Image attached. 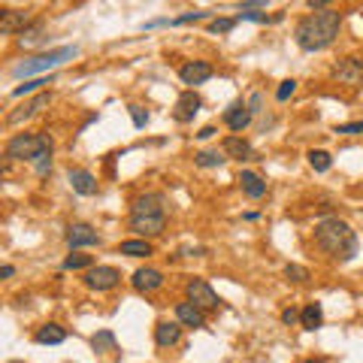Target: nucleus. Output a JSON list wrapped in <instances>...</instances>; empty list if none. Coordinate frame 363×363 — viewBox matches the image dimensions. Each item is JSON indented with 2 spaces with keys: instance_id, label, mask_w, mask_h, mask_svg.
I'll list each match as a JSON object with an SVG mask.
<instances>
[{
  "instance_id": "f257e3e1",
  "label": "nucleus",
  "mask_w": 363,
  "mask_h": 363,
  "mask_svg": "<svg viewBox=\"0 0 363 363\" xmlns=\"http://www.w3.org/2000/svg\"><path fill=\"white\" fill-rule=\"evenodd\" d=\"M339 24H342V15L327 10V12H315V15H306V19L296 21V46L303 52H321L339 37Z\"/></svg>"
},
{
  "instance_id": "f03ea898",
  "label": "nucleus",
  "mask_w": 363,
  "mask_h": 363,
  "mask_svg": "<svg viewBox=\"0 0 363 363\" xmlns=\"http://www.w3.org/2000/svg\"><path fill=\"white\" fill-rule=\"evenodd\" d=\"M315 242L327 254L339 260H351L357 254V233L351 230V224H345L342 218H324L315 224Z\"/></svg>"
},
{
  "instance_id": "7ed1b4c3",
  "label": "nucleus",
  "mask_w": 363,
  "mask_h": 363,
  "mask_svg": "<svg viewBox=\"0 0 363 363\" xmlns=\"http://www.w3.org/2000/svg\"><path fill=\"white\" fill-rule=\"evenodd\" d=\"M76 55H79L76 46H61V48H52V52H46V55H37V57H28V61H21L12 73H15L19 79H28V76H37V73H46V70L57 67L61 61H67V57H76Z\"/></svg>"
},
{
  "instance_id": "20e7f679",
  "label": "nucleus",
  "mask_w": 363,
  "mask_h": 363,
  "mask_svg": "<svg viewBox=\"0 0 363 363\" xmlns=\"http://www.w3.org/2000/svg\"><path fill=\"white\" fill-rule=\"evenodd\" d=\"M52 143L46 134H15L10 143H6V158L10 161H30L34 163V158L43 148Z\"/></svg>"
},
{
  "instance_id": "39448f33",
  "label": "nucleus",
  "mask_w": 363,
  "mask_h": 363,
  "mask_svg": "<svg viewBox=\"0 0 363 363\" xmlns=\"http://www.w3.org/2000/svg\"><path fill=\"white\" fill-rule=\"evenodd\" d=\"M188 303H194L197 309H218V294L212 291V285L209 282H203V278H191V282H188Z\"/></svg>"
},
{
  "instance_id": "423d86ee",
  "label": "nucleus",
  "mask_w": 363,
  "mask_h": 363,
  "mask_svg": "<svg viewBox=\"0 0 363 363\" xmlns=\"http://www.w3.org/2000/svg\"><path fill=\"white\" fill-rule=\"evenodd\" d=\"M118 282H121V272L115 267H91L85 276V285L91 291H112Z\"/></svg>"
},
{
  "instance_id": "0eeeda50",
  "label": "nucleus",
  "mask_w": 363,
  "mask_h": 363,
  "mask_svg": "<svg viewBox=\"0 0 363 363\" xmlns=\"http://www.w3.org/2000/svg\"><path fill=\"white\" fill-rule=\"evenodd\" d=\"M167 227V215H130V230L139 233V239L161 236Z\"/></svg>"
},
{
  "instance_id": "6e6552de",
  "label": "nucleus",
  "mask_w": 363,
  "mask_h": 363,
  "mask_svg": "<svg viewBox=\"0 0 363 363\" xmlns=\"http://www.w3.org/2000/svg\"><path fill=\"white\" fill-rule=\"evenodd\" d=\"M30 12H21V10H3L0 12V34L12 37V34H24L30 28Z\"/></svg>"
},
{
  "instance_id": "1a4fd4ad",
  "label": "nucleus",
  "mask_w": 363,
  "mask_h": 363,
  "mask_svg": "<svg viewBox=\"0 0 363 363\" xmlns=\"http://www.w3.org/2000/svg\"><path fill=\"white\" fill-rule=\"evenodd\" d=\"M333 79H339L342 85H360L363 82V61L360 57H345L333 67Z\"/></svg>"
},
{
  "instance_id": "9d476101",
  "label": "nucleus",
  "mask_w": 363,
  "mask_h": 363,
  "mask_svg": "<svg viewBox=\"0 0 363 363\" xmlns=\"http://www.w3.org/2000/svg\"><path fill=\"white\" fill-rule=\"evenodd\" d=\"M224 121H227V127L233 130V134H242V130L251 125V109H249V103L233 100V103L227 106V112H224Z\"/></svg>"
},
{
  "instance_id": "9b49d317",
  "label": "nucleus",
  "mask_w": 363,
  "mask_h": 363,
  "mask_svg": "<svg viewBox=\"0 0 363 363\" xmlns=\"http://www.w3.org/2000/svg\"><path fill=\"white\" fill-rule=\"evenodd\" d=\"M200 97L194 94V91H185V94H179L176 100V112H172V118L179 121V125H188V121H194V115L200 112Z\"/></svg>"
},
{
  "instance_id": "f8f14e48",
  "label": "nucleus",
  "mask_w": 363,
  "mask_h": 363,
  "mask_svg": "<svg viewBox=\"0 0 363 363\" xmlns=\"http://www.w3.org/2000/svg\"><path fill=\"white\" fill-rule=\"evenodd\" d=\"M163 194H143L134 200L130 215H167V206H163Z\"/></svg>"
},
{
  "instance_id": "ddd939ff",
  "label": "nucleus",
  "mask_w": 363,
  "mask_h": 363,
  "mask_svg": "<svg viewBox=\"0 0 363 363\" xmlns=\"http://www.w3.org/2000/svg\"><path fill=\"white\" fill-rule=\"evenodd\" d=\"M100 236L91 224H70L67 227V245L70 249H85V245H97Z\"/></svg>"
},
{
  "instance_id": "4468645a",
  "label": "nucleus",
  "mask_w": 363,
  "mask_h": 363,
  "mask_svg": "<svg viewBox=\"0 0 363 363\" xmlns=\"http://www.w3.org/2000/svg\"><path fill=\"white\" fill-rule=\"evenodd\" d=\"M161 285H163V272L161 269L143 267V269L134 272V287H136L139 294H152V291H158Z\"/></svg>"
},
{
  "instance_id": "2eb2a0df",
  "label": "nucleus",
  "mask_w": 363,
  "mask_h": 363,
  "mask_svg": "<svg viewBox=\"0 0 363 363\" xmlns=\"http://www.w3.org/2000/svg\"><path fill=\"white\" fill-rule=\"evenodd\" d=\"M179 79L185 82V85H203L206 79H212V67L206 61H191L179 70Z\"/></svg>"
},
{
  "instance_id": "dca6fc26",
  "label": "nucleus",
  "mask_w": 363,
  "mask_h": 363,
  "mask_svg": "<svg viewBox=\"0 0 363 363\" xmlns=\"http://www.w3.org/2000/svg\"><path fill=\"white\" fill-rule=\"evenodd\" d=\"M48 103H52V94H48V91H43V94H37L30 103H24L21 112H10V115H6V121H10V125H21L24 118H30V115H37L39 109H46Z\"/></svg>"
},
{
  "instance_id": "f3484780",
  "label": "nucleus",
  "mask_w": 363,
  "mask_h": 363,
  "mask_svg": "<svg viewBox=\"0 0 363 363\" xmlns=\"http://www.w3.org/2000/svg\"><path fill=\"white\" fill-rule=\"evenodd\" d=\"M70 185L79 197H94L97 194V179L88 170H70Z\"/></svg>"
},
{
  "instance_id": "a211bd4d",
  "label": "nucleus",
  "mask_w": 363,
  "mask_h": 363,
  "mask_svg": "<svg viewBox=\"0 0 363 363\" xmlns=\"http://www.w3.org/2000/svg\"><path fill=\"white\" fill-rule=\"evenodd\" d=\"M176 318H179V324H185V327H206L203 309H197L194 303H179V306H176Z\"/></svg>"
},
{
  "instance_id": "6ab92c4d",
  "label": "nucleus",
  "mask_w": 363,
  "mask_h": 363,
  "mask_svg": "<svg viewBox=\"0 0 363 363\" xmlns=\"http://www.w3.org/2000/svg\"><path fill=\"white\" fill-rule=\"evenodd\" d=\"M239 182H242V191L251 197V200H260L263 194H267V182H263L258 172L251 170H242V176H239Z\"/></svg>"
},
{
  "instance_id": "aec40b11",
  "label": "nucleus",
  "mask_w": 363,
  "mask_h": 363,
  "mask_svg": "<svg viewBox=\"0 0 363 363\" xmlns=\"http://www.w3.org/2000/svg\"><path fill=\"white\" fill-rule=\"evenodd\" d=\"M224 154L227 158H236V161H249V158H254V148L245 143L242 136H227L224 139Z\"/></svg>"
},
{
  "instance_id": "412c9836",
  "label": "nucleus",
  "mask_w": 363,
  "mask_h": 363,
  "mask_svg": "<svg viewBox=\"0 0 363 363\" xmlns=\"http://www.w3.org/2000/svg\"><path fill=\"white\" fill-rule=\"evenodd\" d=\"M154 342L161 345V348H170V345H179L182 342V327L179 324H158L154 327Z\"/></svg>"
},
{
  "instance_id": "4be33fe9",
  "label": "nucleus",
  "mask_w": 363,
  "mask_h": 363,
  "mask_svg": "<svg viewBox=\"0 0 363 363\" xmlns=\"http://www.w3.org/2000/svg\"><path fill=\"white\" fill-rule=\"evenodd\" d=\"M34 339H37L39 345H61L64 339H67V330L57 327V324H43V327L37 330Z\"/></svg>"
},
{
  "instance_id": "5701e85b",
  "label": "nucleus",
  "mask_w": 363,
  "mask_h": 363,
  "mask_svg": "<svg viewBox=\"0 0 363 363\" xmlns=\"http://www.w3.org/2000/svg\"><path fill=\"white\" fill-rule=\"evenodd\" d=\"M121 254H127V258H148L152 254V242L148 239H127V242H121Z\"/></svg>"
},
{
  "instance_id": "b1692460",
  "label": "nucleus",
  "mask_w": 363,
  "mask_h": 363,
  "mask_svg": "<svg viewBox=\"0 0 363 363\" xmlns=\"http://www.w3.org/2000/svg\"><path fill=\"white\" fill-rule=\"evenodd\" d=\"M300 321H303V327H306V330H318V327H321V321H324V312H321L318 303H309V306L303 309Z\"/></svg>"
},
{
  "instance_id": "393cba45",
  "label": "nucleus",
  "mask_w": 363,
  "mask_h": 363,
  "mask_svg": "<svg viewBox=\"0 0 363 363\" xmlns=\"http://www.w3.org/2000/svg\"><path fill=\"white\" fill-rule=\"evenodd\" d=\"M309 163H312V170L315 172H327L330 167H333V158H330V152H324V148H312Z\"/></svg>"
},
{
  "instance_id": "a878e982",
  "label": "nucleus",
  "mask_w": 363,
  "mask_h": 363,
  "mask_svg": "<svg viewBox=\"0 0 363 363\" xmlns=\"http://www.w3.org/2000/svg\"><path fill=\"white\" fill-rule=\"evenodd\" d=\"M91 348L94 351H115V333L112 330H100L91 336Z\"/></svg>"
},
{
  "instance_id": "bb28decb",
  "label": "nucleus",
  "mask_w": 363,
  "mask_h": 363,
  "mask_svg": "<svg viewBox=\"0 0 363 363\" xmlns=\"http://www.w3.org/2000/svg\"><path fill=\"white\" fill-rule=\"evenodd\" d=\"M34 170H37V176H48V172H52V143L34 158Z\"/></svg>"
},
{
  "instance_id": "cd10ccee",
  "label": "nucleus",
  "mask_w": 363,
  "mask_h": 363,
  "mask_svg": "<svg viewBox=\"0 0 363 363\" xmlns=\"http://www.w3.org/2000/svg\"><path fill=\"white\" fill-rule=\"evenodd\" d=\"M43 34H46V24H43V21H34V24H30V28L21 34V46H37L39 39H43Z\"/></svg>"
},
{
  "instance_id": "c85d7f7f",
  "label": "nucleus",
  "mask_w": 363,
  "mask_h": 363,
  "mask_svg": "<svg viewBox=\"0 0 363 363\" xmlns=\"http://www.w3.org/2000/svg\"><path fill=\"white\" fill-rule=\"evenodd\" d=\"M194 161H197V167H221L227 158L224 154H218V152H197Z\"/></svg>"
},
{
  "instance_id": "c756f323",
  "label": "nucleus",
  "mask_w": 363,
  "mask_h": 363,
  "mask_svg": "<svg viewBox=\"0 0 363 363\" xmlns=\"http://www.w3.org/2000/svg\"><path fill=\"white\" fill-rule=\"evenodd\" d=\"M43 85H52V76H39V79H30V82H24V85L19 88H12V97H24V94H30V91H37V88H43Z\"/></svg>"
},
{
  "instance_id": "7c9ffc66",
  "label": "nucleus",
  "mask_w": 363,
  "mask_h": 363,
  "mask_svg": "<svg viewBox=\"0 0 363 363\" xmlns=\"http://www.w3.org/2000/svg\"><path fill=\"white\" fill-rule=\"evenodd\" d=\"M91 267V254H79V251H73L64 258V269H88Z\"/></svg>"
},
{
  "instance_id": "2f4dec72",
  "label": "nucleus",
  "mask_w": 363,
  "mask_h": 363,
  "mask_svg": "<svg viewBox=\"0 0 363 363\" xmlns=\"http://www.w3.org/2000/svg\"><path fill=\"white\" fill-rule=\"evenodd\" d=\"M285 276L291 278V282H306V278H309V269L300 267V263H287V267H285Z\"/></svg>"
},
{
  "instance_id": "473e14b6",
  "label": "nucleus",
  "mask_w": 363,
  "mask_h": 363,
  "mask_svg": "<svg viewBox=\"0 0 363 363\" xmlns=\"http://www.w3.org/2000/svg\"><path fill=\"white\" fill-rule=\"evenodd\" d=\"M236 21L239 19H215V21H209V30L212 34H230L236 28Z\"/></svg>"
},
{
  "instance_id": "72a5a7b5",
  "label": "nucleus",
  "mask_w": 363,
  "mask_h": 363,
  "mask_svg": "<svg viewBox=\"0 0 363 363\" xmlns=\"http://www.w3.org/2000/svg\"><path fill=\"white\" fill-rule=\"evenodd\" d=\"M294 91H296V82H294V79H285L282 85H278V91H276V100L285 103L287 97H294Z\"/></svg>"
},
{
  "instance_id": "f704fd0d",
  "label": "nucleus",
  "mask_w": 363,
  "mask_h": 363,
  "mask_svg": "<svg viewBox=\"0 0 363 363\" xmlns=\"http://www.w3.org/2000/svg\"><path fill=\"white\" fill-rule=\"evenodd\" d=\"M239 21H258V24H267V21H272L267 12H254V10H242L239 12Z\"/></svg>"
},
{
  "instance_id": "c9c22d12",
  "label": "nucleus",
  "mask_w": 363,
  "mask_h": 363,
  "mask_svg": "<svg viewBox=\"0 0 363 363\" xmlns=\"http://www.w3.org/2000/svg\"><path fill=\"white\" fill-rule=\"evenodd\" d=\"M336 134H342V136H357V134H363V121H351V125H336Z\"/></svg>"
},
{
  "instance_id": "e433bc0d",
  "label": "nucleus",
  "mask_w": 363,
  "mask_h": 363,
  "mask_svg": "<svg viewBox=\"0 0 363 363\" xmlns=\"http://www.w3.org/2000/svg\"><path fill=\"white\" fill-rule=\"evenodd\" d=\"M130 118H134V125H136L139 130L148 125V112L143 109V106H130Z\"/></svg>"
},
{
  "instance_id": "4c0bfd02",
  "label": "nucleus",
  "mask_w": 363,
  "mask_h": 363,
  "mask_svg": "<svg viewBox=\"0 0 363 363\" xmlns=\"http://www.w3.org/2000/svg\"><path fill=\"white\" fill-rule=\"evenodd\" d=\"M203 19H209V12H185L179 19H172V24H191V21H203Z\"/></svg>"
},
{
  "instance_id": "58836bf2",
  "label": "nucleus",
  "mask_w": 363,
  "mask_h": 363,
  "mask_svg": "<svg viewBox=\"0 0 363 363\" xmlns=\"http://www.w3.org/2000/svg\"><path fill=\"white\" fill-rule=\"evenodd\" d=\"M249 109H251V115H254V112H263V97L258 94V91H254V94L249 97Z\"/></svg>"
},
{
  "instance_id": "ea45409f",
  "label": "nucleus",
  "mask_w": 363,
  "mask_h": 363,
  "mask_svg": "<svg viewBox=\"0 0 363 363\" xmlns=\"http://www.w3.org/2000/svg\"><path fill=\"white\" fill-rule=\"evenodd\" d=\"M300 315H303V312H296V309H285V312H282V321H285V324H294V321L300 318Z\"/></svg>"
},
{
  "instance_id": "a19ab883",
  "label": "nucleus",
  "mask_w": 363,
  "mask_h": 363,
  "mask_svg": "<svg viewBox=\"0 0 363 363\" xmlns=\"http://www.w3.org/2000/svg\"><path fill=\"white\" fill-rule=\"evenodd\" d=\"M0 276H3V278H12V276H15V267H12V263H3V267H0Z\"/></svg>"
},
{
  "instance_id": "79ce46f5",
  "label": "nucleus",
  "mask_w": 363,
  "mask_h": 363,
  "mask_svg": "<svg viewBox=\"0 0 363 363\" xmlns=\"http://www.w3.org/2000/svg\"><path fill=\"white\" fill-rule=\"evenodd\" d=\"M215 134H218V130H215V127L209 125V127H203V130H200V134H197V136H200V139H212V136H215Z\"/></svg>"
},
{
  "instance_id": "37998d69",
  "label": "nucleus",
  "mask_w": 363,
  "mask_h": 363,
  "mask_svg": "<svg viewBox=\"0 0 363 363\" xmlns=\"http://www.w3.org/2000/svg\"><path fill=\"white\" fill-rule=\"evenodd\" d=\"M303 363H327V360H303Z\"/></svg>"
},
{
  "instance_id": "c03bdc74",
  "label": "nucleus",
  "mask_w": 363,
  "mask_h": 363,
  "mask_svg": "<svg viewBox=\"0 0 363 363\" xmlns=\"http://www.w3.org/2000/svg\"><path fill=\"white\" fill-rule=\"evenodd\" d=\"M10 363H21V360H10Z\"/></svg>"
}]
</instances>
